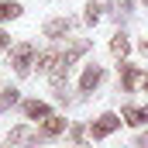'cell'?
<instances>
[{"instance_id": "cell-1", "label": "cell", "mask_w": 148, "mask_h": 148, "mask_svg": "<svg viewBox=\"0 0 148 148\" xmlns=\"http://www.w3.org/2000/svg\"><path fill=\"white\" fill-rule=\"evenodd\" d=\"M86 52H90V41H76V45H69L66 52H59V62H55V69H52V79H55V76H66L69 66H73L79 55H86Z\"/></svg>"}, {"instance_id": "cell-2", "label": "cell", "mask_w": 148, "mask_h": 148, "mask_svg": "<svg viewBox=\"0 0 148 148\" xmlns=\"http://www.w3.org/2000/svg\"><path fill=\"white\" fill-rule=\"evenodd\" d=\"M31 62H35V45H28V41L14 45V52H10L14 73H17V76H28V73H31Z\"/></svg>"}, {"instance_id": "cell-3", "label": "cell", "mask_w": 148, "mask_h": 148, "mask_svg": "<svg viewBox=\"0 0 148 148\" xmlns=\"http://www.w3.org/2000/svg\"><path fill=\"white\" fill-rule=\"evenodd\" d=\"M117 127H121V117H117V114H103V117L93 121L90 134H93V138H107V134H114Z\"/></svg>"}, {"instance_id": "cell-4", "label": "cell", "mask_w": 148, "mask_h": 148, "mask_svg": "<svg viewBox=\"0 0 148 148\" xmlns=\"http://www.w3.org/2000/svg\"><path fill=\"white\" fill-rule=\"evenodd\" d=\"M38 141H45V138H41V131H31V127H14L7 134V145H38Z\"/></svg>"}, {"instance_id": "cell-5", "label": "cell", "mask_w": 148, "mask_h": 148, "mask_svg": "<svg viewBox=\"0 0 148 148\" xmlns=\"http://www.w3.org/2000/svg\"><path fill=\"white\" fill-rule=\"evenodd\" d=\"M69 31H73V17H55V21L45 24V38H62Z\"/></svg>"}, {"instance_id": "cell-6", "label": "cell", "mask_w": 148, "mask_h": 148, "mask_svg": "<svg viewBox=\"0 0 148 148\" xmlns=\"http://www.w3.org/2000/svg\"><path fill=\"white\" fill-rule=\"evenodd\" d=\"M121 117H124V124L141 127V124H148V107H124V110H121Z\"/></svg>"}, {"instance_id": "cell-7", "label": "cell", "mask_w": 148, "mask_h": 148, "mask_svg": "<svg viewBox=\"0 0 148 148\" xmlns=\"http://www.w3.org/2000/svg\"><path fill=\"white\" fill-rule=\"evenodd\" d=\"M100 79H103V69H100V66H86V73H83V79H79V90H83V93H90Z\"/></svg>"}, {"instance_id": "cell-8", "label": "cell", "mask_w": 148, "mask_h": 148, "mask_svg": "<svg viewBox=\"0 0 148 148\" xmlns=\"http://www.w3.org/2000/svg\"><path fill=\"white\" fill-rule=\"evenodd\" d=\"M66 131V117H45V127H41V138H55V134H62Z\"/></svg>"}, {"instance_id": "cell-9", "label": "cell", "mask_w": 148, "mask_h": 148, "mask_svg": "<svg viewBox=\"0 0 148 148\" xmlns=\"http://www.w3.org/2000/svg\"><path fill=\"white\" fill-rule=\"evenodd\" d=\"M138 79H141V76H138V69H134V66H127V62L121 66V86H124L127 93H131V90L138 86Z\"/></svg>"}, {"instance_id": "cell-10", "label": "cell", "mask_w": 148, "mask_h": 148, "mask_svg": "<svg viewBox=\"0 0 148 148\" xmlns=\"http://www.w3.org/2000/svg\"><path fill=\"white\" fill-rule=\"evenodd\" d=\"M24 114H28L31 121H38V117H52L48 103H41V100H28V103H24Z\"/></svg>"}, {"instance_id": "cell-11", "label": "cell", "mask_w": 148, "mask_h": 148, "mask_svg": "<svg viewBox=\"0 0 148 148\" xmlns=\"http://www.w3.org/2000/svg\"><path fill=\"white\" fill-rule=\"evenodd\" d=\"M107 3H110V0H90V7H86V21H90V24H97V21H100V14L107 10Z\"/></svg>"}, {"instance_id": "cell-12", "label": "cell", "mask_w": 148, "mask_h": 148, "mask_svg": "<svg viewBox=\"0 0 148 148\" xmlns=\"http://www.w3.org/2000/svg\"><path fill=\"white\" fill-rule=\"evenodd\" d=\"M110 52L117 55V59H124V55L131 52V41H127V35H114V41H110Z\"/></svg>"}, {"instance_id": "cell-13", "label": "cell", "mask_w": 148, "mask_h": 148, "mask_svg": "<svg viewBox=\"0 0 148 148\" xmlns=\"http://www.w3.org/2000/svg\"><path fill=\"white\" fill-rule=\"evenodd\" d=\"M17 100H21V93H17L14 86H7V90H3V97H0V110H7V107H14Z\"/></svg>"}, {"instance_id": "cell-14", "label": "cell", "mask_w": 148, "mask_h": 148, "mask_svg": "<svg viewBox=\"0 0 148 148\" xmlns=\"http://www.w3.org/2000/svg\"><path fill=\"white\" fill-rule=\"evenodd\" d=\"M17 14H21V3H14V0H10V3H7V0L0 3V21H10V17H17Z\"/></svg>"}, {"instance_id": "cell-15", "label": "cell", "mask_w": 148, "mask_h": 148, "mask_svg": "<svg viewBox=\"0 0 148 148\" xmlns=\"http://www.w3.org/2000/svg\"><path fill=\"white\" fill-rule=\"evenodd\" d=\"M69 134H73V145L76 148H86V127H83V124H73Z\"/></svg>"}, {"instance_id": "cell-16", "label": "cell", "mask_w": 148, "mask_h": 148, "mask_svg": "<svg viewBox=\"0 0 148 148\" xmlns=\"http://www.w3.org/2000/svg\"><path fill=\"white\" fill-rule=\"evenodd\" d=\"M134 148H148V134H141V138L134 141Z\"/></svg>"}, {"instance_id": "cell-17", "label": "cell", "mask_w": 148, "mask_h": 148, "mask_svg": "<svg viewBox=\"0 0 148 148\" xmlns=\"http://www.w3.org/2000/svg\"><path fill=\"white\" fill-rule=\"evenodd\" d=\"M7 41H10V38H7V35H3V31H0V48H3V45H7Z\"/></svg>"}, {"instance_id": "cell-18", "label": "cell", "mask_w": 148, "mask_h": 148, "mask_svg": "<svg viewBox=\"0 0 148 148\" xmlns=\"http://www.w3.org/2000/svg\"><path fill=\"white\" fill-rule=\"evenodd\" d=\"M141 52H145V55H148V38H145V41H141Z\"/></svg>"}, {"instance_id": "cell-19", "label": "cell", "mask_w": 148, "mask_h": 148, "mask_svg": "<svg viewBox=\"0 0 148 148\" xmlns=\"http://www.w3.org/2000/svg\"><path fill=\"white\" fill-rule=\"evenodd\" d=\"M145 90H148V76H145Z\"/></svg>"}]
</instances>
